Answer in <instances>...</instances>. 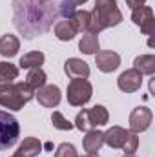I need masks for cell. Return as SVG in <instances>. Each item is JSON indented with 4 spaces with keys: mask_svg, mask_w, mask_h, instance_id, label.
Returning <instances> with one entry per match:
<instances>
[{
    "mask_svg": "<svg viewBox=\"0 0 155 157\" xmlns=\"http://www.w3.org/2000/svg\"><path fill=\"white\" fill-rule=\"evenodd\" d=\"M62 0H13L15 26L26 39H35L49 31L53 20L62 17Z\"/></svg>",
    "mask_w": 155,
    "mask_h": 157,
    "instance_id": "cell-1",
    "label": "cell"
},
{
    "mask_svg": "<svg viewBox=\"0 0 155 157\" xmlns=\"http://www.w3.org/2000/svg\"><path fill=\"white\" fill-rule=\"evenodd\" d=\"M122 22V13L117 6V0H95V7L89 13V33L99 35L100 31L119 26Z\"/></svg>",
    "mask_w": 155,
    "mask_h": 157,
    "instance_id": "cell-2",
    "label": "cell"
},
{
    "mask_svg": "<svg viewBox=\"0 0 155 157\" xmlns=\"http://www.w3.org/2000/svg\"><path fill=\"white\" fill-rule=\"evenodd\" d=\"M33 97H35V90L31 86H28L26 82H15V84L11 82L0 90V106L13 110V112H18Z\"/></svg>",
    "mask_w": 155,
    "mask_h": 157,
    "instance_id": "cell-3",
    "label": "cell"
},
{
    "mask_svg": "<svg viewBox=\"0 0 155 157\" xmlns=\"http://www.w3.org/2000/svg\"><path fill=\"white\" fill-rule=\"evenodd\" d=\"M104 144H108L110 148H119L124 154H133L139 148V137L130 130L112 126L108 132H104Z\"/></svg>",
    "mask_w": 155,
    "mask_h": 157,
    "instance_id": "cell-4",
    "label": "cell"
},
{
    "mask_svg": "<svg viewBox=\"0 0 155 157\" xmlns=\"http://www.w3.org/2000/svg\"><path fill=\"white\" fill-rule=\"evenodd\" d=\"M110 121V113L108 110L102 106V104H97L89 110H82L78 112L77 117H75V128H78L80 132H89V130H95L97 126H104L108 124Z\"/></svg>",
    "mask_w": 155,
    "mask_h": 157,
    "instance_id": "cell-5",
    "label": "cell"
},
{
    "mask_svg": "<svg viewBox=\"0 0 155 157\" xmlns=\"http://www.w3.org/2000/svg\"><path fill=\"white\" fill-rule=\"evenodd\" d=\"M20 137V126L18 121L7 112L0 110V150H9L17 144Z\"/></svg>",
    "mask_w": 155,
    "mask_h": 157,
    "instance_id": "cell-6",
    "label": "cell"
},
{
    "mask_svg": "<svg viewBox=\"0 0 155 157\" xmlns=\"http://www.w3.org/2000/svg\"><path fill=\"white\" fill-rule=\"evenodd\" d=\"M66 95L71 106H84L93 95V86L88 78H71Z\"/></svg>",
    "mask_w": 155,
    "mask_h": 157,
    "instance_id": "cell-7",
    "label": "cell"
},
{
    "mask_svg": "<svg viewBox=\"0 0 155 157\" xmlns=\"http://www.w3.org/2000/svg\"><path fill=\"white\" fill-rule=\"evenodd\" d=\"M153 121V113L150 108L146 106H137L133 108V112L130 113V132L133 133H141V132H146L150 128Z\"/></svg>",
    "mask_w": 155,
    "mask_h": 157,
    "instance_id": "cell-8",
    "label": "cell"
},
{
    "mask_svg": "<svg viewBox=\"0 0 155 157\" xmlns=\"http://www.w3.org/2000/svg\"><path fill=\"white\" fill-rule=\"evenodd\" d=\"M131 20L135 26L141 28V31L144 35H153L155 31V18H153V9L150 6H142L139 9H133L131 13Z\"/></svg>",
    "mask_w": 155,
    "mask_h": 157,
    "instance_id": "cell-9",
    "label": "cell"
},
{
    "mask_svg": "<svg viewBox=\"0 0 155 157\" xmlns=\"http://www.w3.org/2000/svg\"><path fill=\"white\" fill-rule=\"evenodd\" d=\"M117 86H119V90L120 91H124V93H135V91H139L141 90V86H142V75L137 71V70H126V71H122L119 78H117Z\"/></svg>",
    "mask_w": 155,
    "mask_h": 157,
    "instance_id": "cell-10",
    "label": "cell"
},
{
    "mask_svg": "<svg viewBox=\"0 0 155 157\" xmlns=\"http://www.w3.org/2000/svg\"><path fill=\"white\" fill-rule=\"evenodd\" d=\"M37 91L39 93H35V95L39 99V104H42L44 108H55V106H59V102L62 99V93H60L59 86H55V84H44Z\"/></svg>",
    "mask_w": 155,
    "mask_h": 157,
    "instance_id": "cell-11",
    "label": "cell"
},
{
    "mask_svg": "<svg viewBox=\"0 0 155 157\" xmlns=\"http://www.w3.org/2000/svg\"><path fill=\"white\" fill-rule=\"evenodd\" d=\"M95 64L102 73H112L120 66V55L115 51H97L95 53Z\"/></svg>",
    "mask_w": 155,
    "mask_h": 157,
    "instance_id": "cell-12",
    "label": "cell"
},
{
    "mask_svg": "<svg viewBox=\"0 0 155 157\" xmlns=\"http://www.w3.org/2000/svg\"><path fill=\"white\" fill-rule=\"evenodd\" d=\"M64 71L66 75L71 78H88L89 77V66L88 62H84L82 59L71 57L64 62Z\"/></svg>",
    "mask_w": 155,
    "mask_h": 157,
    "instance_id": "cell-13",
    "label": "cell"
},
{
    "mask_svg": "<svg viewBox=\"0 0 155 157\" xmlns=\"http://www.w3.org/2000/svg\"><path fill=\"white\" fill-rule=\"evenodd\" d=\"M104 144V133L99 130H89L86 137L82 139V146L88 154H97Z\"/></svg>",
    "mask_w": 155,
    "mask_h": 157,
    "instance_id": "cell-14",
    "label": "cell"
},
{
    "mask_svg": "<svg viewBox=\"0 0 155 157\" xmlns=\"http://www.w3.org/2000/svg\"><path fill=\"white\" fill-rule=\"evenodd\" d=\"M18 49H20V40L17 39L15 35L7 33V35H4L0 39V55L2 57L11 59V57H15L18 53Z\"/></svg>",
    "mask_w": 155,
    "mask_h": 157,
    "instance_id": "cell-15",
    "label": "cell"
},
{
    "mask_svg": "<svg viewBox=\"0 0 155 157\" xmlns=\"http://www.w3.org/2000/svg\"><path fill=\"white\" fill-rule=\"evenodd\" d=\"M40 152H42V143L37 137H26L17 150V154L22 157H39Z\"/></svg>",
    "mask_w": 155,
    "mask_h": 157,
    "instance_id": "cell-16",
    "label": "cell"
},
{
    "mask_svg": "<svg viewBox=\"0 0 155 157\" xmlns=\"http://www.w3.org/2000/svg\"><path fill=\"white\" fill-rule=\"evenodd\" d=\"M78 49L84 53V55H95L99 49H100V44H99V35L95 33H86L82 35V39L78 40Z\"/></svg>",
    "mask_w": 155,
    "mask_h": 157,
    "instance_id": "cell-17",
    "label": "cell"
},
{
    "mask_svg": "<svg viewBox=\"0 0 155 157\" xmlns=\"http://www.w3.org/2000/svg\"><path fill=\"white\" fill-rule=\"evenodd\" d=\"M53 33H55V37H57L59 40H64V42L73 40V37L77 35V31H75V28L71 26L70 18H66V20H59V22L53 26Z\"/></svg>",
    "mask_w": 155,
    "mask_h": 157,
    "instance_id": "cell-18",
    "label": "cell"
},
{
    "mask_svg": "<svg viewBox=\"0 0 155 157\" xmlns=\"http://www.w3.org/2000/svg\"><path fill=\"white\" fill-rule=\"evenodd\" d=\"M133 70L141 75H153L155 73V57L153 55H139L133 60Z\"/></svg>",
    "mask_w": 155,
    "mask_h": 157,
    "instance_id": "cell-19",
    "label": "cell"
},
{
    "mask_svg": "<svg viewBox=\"0 0 155 157\" xmlns=\"http://www.w3.org/2000/svg\"><path fill=\"white\" fill-rule=\"evenodd\" d=\"M44 60H46V57L42 51H29L24 57H20L18 64L22 70H35V68H40L44 64Z\"/></svg>",
    "mask_w": 155,
    "mask_h": 157,
    "instance_id": "cell-20",
    "label": "cell"
},
{
    "mask_svg": "<svg viewBox=\"0 0 155 157\" xmlns=\"http://www.w3.org/2000/svg\"><path fill=\"white\" fill-rule=\"evenodd\" d=\"M18 77V68L9 62H0V90L11 84L15 78Z\"/></svg>",
    "mask_w": 155,
    "mask_h": 157,
    "instance_id": "cell-21",
    "label": "cell"
},
{
    "mask_svg": "<svg viewBox=\"0 0 155 157\" xmlns=\"http://www.w3.org/2000/svg\"><path fill=\"white\" fill-rule=\"evenodd\" d=\"M70 22H71V26L75 28L77 33L88 31V28H89V11H84V9L75 11V13L70 17Z\"/></svg>",
    "mask_w": 155,
    "mask_h": 157,
    "instance_id": "cell-22",
    "label": "cell"
},
{
    "mask_svg": "<svg viewBox=\"0 0 155 157\" xmlns=\"http://www.w3.org/2000/svg\"><path fill=\"white\" fill-rule=\"evenodd\" d=\"M46 73H44V70L42 68H35V70H29V73H28V77H26V84L28 86H31L35 91L39 90V88H42L44 84H46Z\"/></svg>",
    "mask_w": 155,
    "mask_h": 157,
    "instance_id": "cell-23",
    "label": "cell"
},
{
    "mask_svg": "<svg viewBox=\"0 0 155 157\" xmlns=\"http://www.w3.org/2000/svg\"><path fill=\"white\" fill-rule=\"evenodd\" d=\"M51 122H53V126H55L57 130H71V128H73V124L64 117L60 112H53V115H51Z\"/></svg>",
    "mask_w": 155,
    "mask_h": 157,
    "instance_id": "cell-24",
    "label": "cell"
},
{
    "mask_svg": "<svg viewBox=\"0 0 155 157\" xmlns=\"http://www.w3.org/2000/svg\"><path fill=\"white\" fill-rule=\"evenodd\" d=\"M55 157H78V154H77V148L73 144L62 143V144H59V148L55 152Z\"/></svg>",
    "mask_w": 155,
    "mask_h": 157,
    "instance_id": "cell-25",
    "label": "cell"
},
{
    "mask_svg": "<svg viewBox=\"0 0 155 157\" xmlns=\"http://www.w3.org/2000/svg\"><path fill=\"white\" fill-rule=\"evenodd\" d=\"M126 4H128V7L133 11V9H139V7H142V6L146 4V0H126Z\"/></svg>",
    "mask_w": 155,
    "mask_h": 157,
    "instance_id": "cell-26",
    "label": "cell"
},
{
    "mask_svg": "<svg viewBox=\"0 0 155 157\" xmlns=\"http://www.w3.org/2000/svg\"><path fill=\"white\" fill-rule=\"evenodd\" d=\"M82 157H99V154H86V155H82Z\"/></svg>",
    "mask_w": 155,
    "mask_h": 157,
    "instance_id": "cell-27",
    "label": "cell"
},
{
    "mask_svg": "<svg viewBox=\"0 0 155 157\" xmlns=\"http://www.w3.org/2000/svg\"><path fill=\"white\" fill-rule=\"evenodd\" d=\"M84 2H88V0H75V4H77V6H78V4H84Z\"/></svg>",
    "mask_w": 155,
    "mask_h": 157,
    "instance_id": "cell-28",
    "label": "cell"
},
{
    "mask_svg": "<svg viewBox=\"0 0 155 157\" xmlns=\"http://www.w3.org/2000/svg\"><path fill=\"white\" fill-rule=\"evenodd\" d=\"M11 157H22V155H18V154H17V152H15V154H13V155Z\"/></svg>",
    "mask_w": 155,
    "mask_h": 157,
    "instance_id": "cell-29",
    "label": "cell"
},
{
    "mask_svg": "<svg viewBox=\"0 0 155 157\" xmlns=\"http://www.w3.org/2000/svg\"><path fill=\"white\" fill-rule=\"evenodd\" d=\"M124 157H135V155H133V154H126Z\"/></svg>",
    "mask_w": 155,
    "mask_h": 157,
    "instance_id": "cell-30",
    "label": "cell"
}]
</instances>
